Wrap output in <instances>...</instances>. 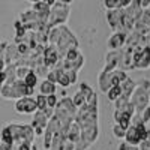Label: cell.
Returning <instances> with one entry per match:
<instances>
[{
    "instance_id": "6da1fadb",
    "label": "cell",
    "mask_w": 150,
    "mask_h": 150,
    "mask_svg": "<svg viewBox=\"0 0 150 150\" xmlns=\"http://www.w3.org/2000/svg\"><path fill=\"white\" fill-rule=\"evenodd\" d=\"M149 96H150V81L147 78H141L135 84V89L129 96V101L134 104L137 114L149 105Z\"/></svg>"
},
{
    "instance_id": "7a4b0ae2",
    "label": "cell",
    "mask_w": 150,
    "mask_h": 150,
    "mask_svg": "<svg viewBox=\"0 0 150 150\" xmlns=\"http://www.w3.org/2000/svg\"><path fill=\"white\" fill-rule=\"evenodd\" d=\"M24 87L26 84L23 83V80H15L11 84H3V87L0 89V95L5 99H18L24 96Z\"/></svg>"
},
{
    "instance_id": "3957f363",
    "label": "cell",
    "mask_w": 150,
    "mask_h": 150,
    "mask_svg": "<svg viewBox=\"0 0 150 150\" xmlns=\"http://www.w3.org/2000/svg\"><path fill=\"white\" fill-rule=\"evenodd\" d=\"M15 111L20 112V114H33V112L38 110L36 107V101L32 96H23L15 99Z\"/></svg>"
},
{
    "instance_id": "277c9868",
    "label": "cell",
    "mask_w": 150,
    "mask_h": 150,
    "mask_svg": "<svg viewBox=\"0 0 150 150\" xmlns=\"http://www.w3.org/2000/svg\"><path fill=\"white\" fill-rule=\"evenodd\" d=\"M122 59H123V51H120V50H110L105 54V66L102 71L111 72L117 69V66L122 65Z\"/></svg>"
},
{
    "instance_id": "5b68a950",
    "label": "cell",
    "mask_w": 150,
    "mask_h": 150,
    "mask_svg": "<svg viewBox=\"0 0 150 150\" xmlns=\"http://www.w3.org/2000/svg\"><path fill=\"white\" fill-rule=\"evenodd\" d=\"M50 119H47V116L44 114L42 110H36L33 112V120H32V128L35 129V135H44L47 123Z\"/></svg>"
},
{
    "instance_id": "8992f818",
    "label": "cell",
    "mask_w": 150,
    "mask_h": 150,
    "mask_svg": "<svg viewBox=\"0 0 150 150\" xmlns=\"http://www.w3.org/2000/svg\"><path fill=\"white\" fill-rule=\"evenodd\" d=\"M122 17H123V8H117V9H110L107 11V21L110 24V27L114 32H120L123 30L122 27ZM125 32V30H123Z\"/></svg>"
},
{
    "instance_id": "52a82bcc",
    "label": "cell",
    "mask_w": 150,
    "mask_h": 150,
    "mask_svg": "<svg viewBox=\"0 0 150 150\" xmlns=\"http://www.w3.org/2000/svg\"><path fill=\"white\" fill-rule=\"evenodd\" d=\"M42 59H44V65L47 66V68H50L51 69L57 62L60 60L59 59V53H57V48L54 47V45H45V48H44V53H42Z\"/></svg>"
},
{
    "instance_id": "ba28073f",
    "label": "cell",
    "mask_w": 150,
    "mask_h": 150,
    "mask_svg": "<svg viewBox=\"0 0 150 150\" xmlns=\"http://www.w3.org/2000/svg\"><path fill=\"white\" fill-rule=\"evenodd\" d=\"M126 36H128V32H123V30L114 32L108 38V42H107L108 48L110 50H120L125 45V42H126Z\"/></svg>"
},
{
    "instance_id": "9c48e42d",
    "label": "cell",
    "mask_w": 150,
    "mask_h": 150,
    "mask_svg": "<svg viewBox=\"0 0 150 150\" xmlns=\"http://www.w3.org/2000/svg\"><path fill=\"white\" fill-rule=\"evenodd\" d=\"M134 69H141V71L150 69V47H143L138 60L134 63Z\"/></svg>"
},
{
    "instance_id": "30bf717a",
    "label": "cell",
    "mask_w": 150,
    "mask_h": 150,
    "mask_svg": "<svg viewBox=\"0 0 150 150\" xmlns=\"http://www.w3.org/2000/svg\"><path fill=\"white\" fill-rule=\"evenodd\" d=\"M123 140L126 141L129 146H138V144L143 141L140 132L137 131V128L134 126V125H131V126L126 129V132H125V138H123Z\"/></svg>"
},
{
    "instance_id": "8fae6325",
    "label": "cell",
    "mask_w": 150,
    "mask_h": 150,
    "mask_svg": "<svg viewBox=\"0 0 150 150\" xmlns=\"http://www.w3.org/2000/svg\"><path fill=\"white\" fill-rule=\"evenodd\" d=\"M98 137H99V128L96 125V126H92V128L81 129L80 140H83V141H86V143H89V144L93 146L96 143V140H98Z\"/></svg>"
},
{
    "instance_id": "7c38bea8",
    "label": "cell",
    "mask_w": 150,
    "mask_h": 150,
    "mask_svg": "<svg viewBox=\"0 0 150 150\" xmlns=\"http://www.w3.org/2000/svg\"><path fill=\"white\" fill-rule=\"evenodd\" d=\"M80 135H81V128L78 126V123L72 120L71 125L68 126V132H66V140L72 141V143H77L80 140Z\"/></svg>"
},
{
    "instance_id": "4fadbf2b",
    "label": "cell",
    "mask_w": 150,
    "mask_h": 150,
    "mask_svg": "<svg viewBox=\"0 0 150 150\" xmlns=\"http://www.w3.org/2000/svg\"><path fill=\"white\" fill-rule=\"evenodd\" d=\"M98 84H99V89H101V92L107 93L108 89L112 86V84H111V72L101 71V74H99V77H98Z\"/></svg>"
},
{
    "instance_id": "5bb4252c",
    "label": "cell",
    "mask_w": 150,
    "mask_h": 150,
    "mask_svg": "<svg viewBox=\"0 0 150 150\" xmlns=\"http://www.w3.org/2000/svg\"><path fill=\"white\" fill-rule=\"evenodd\" d=\"M135 81L132 80V78H126V80H123L122 83H120V89H122V95H125V96H131L132 95V92H134V89H135Z\"/></svg>"
},
{
    "instance_id": "9a60e30c",
    "label": "cell",
    "mask_w": 150,
    "mask_h": 150,
    "mask_svg": "<svg viewBox=\"0 0 150 150\" xmlns=\"http://www.w3.org/2000/svg\"><path fill=\"white\" fill-rule=\"evenodd\" d=\"M128 78V75L125 71L122 69H114V71H111V84L112 86H120V83L123 80H126Z\"/></svg>"
},
{
    "instance_id": "2e32d148",
    "label": "cell",
    "mask_w": 150,
    "mask_h": 150,
    "mask_svg": "<svg viewBox=\"0 0 150 150\" xmlns=\"http://www.w3.org/2000/svg\"><path fill=\"white\" fill-rule=\"evenodd\" d=\"M39 92H41V95H45V96L56 93V83H51V81H48V80H44V81L41 83V86H39Z\"/></svg>"
},
{
    "instance_id": "e0dca14e",
    "label": "cell",
    "mask_w": 150,
    "mask_h": 150,
    "mask_svg": "<svg viewBox=\"0 0 150 150\" xmlns=\"http://www.w3.org/2000/svg\"><path fill=\"white\" fill-rule=\"evenodd\" d=\"M35 137L36 135H35V129L32 128V125H23V141L33 144Z\"/></svg>"
},
{
    "instance_id": "ac0fdd59",
    "label": "cell",
    "mask_w": 150,
    "mask_h": 150,
    "mask_svg": "<svg viewBox=\"0 0 150 150\" xmlns=\"http://www.w3.org/2000/svg\"><path fill=\"white\" fill-rule=\"evenodd\" d=\"M35 12H38L39 15H48L50 12V5H47L45 2H42V0H39V2H35L33 3V8H32Z\"/></svg>"
},
{
    "instance_id": "d6986e66",
    "label": "cell",
    "mask_w": 150,
    "mask_h": 150,
    "mask_svg": "<svg viewBox=\"0 0 150 150\" xmlns=\"http://www.w3.org/2000/svg\"><path fill=\"white\" fill-rule=\"evenodd\" d=\"M120 95H122V89H120V86H111L110 89H108V92H107V96H108V99H110L111 102H114Z\"/></svg>"
},
{
    "instance_id": "ffe728a7",
    "label": "cell",
    "mask_w": 150,
    "mask_h": 150,
    "mask_svg": "<svg viewBox=\"0 0 150 150\" xmlns=\"http://www.w3.org/2000/svg\"><path fill=\"white\" fill-rule=\"evenodd\" d=\"M38 80H39V77L33 72V71H30L26 77H24V80H23V83L26 84V86H30V87H36V84H38Z\"/></svg>"
},
{
    "instance_id": "44dd1931",
    "label": "cell",
    "mask_w": 150,
    "mask_h": 150,
    "mask_svg": "<svg viewBox=\"0 0 150 150\" xmlns=\"http://www.w3.org/2000/svg\"><path fill=\"white\" fill-rule=\"evenodd\" d=\"M86 95L81 92V90H78L77 93L74 95V98H72V102H74V105L77 107V108H80V107H83L84 105V102H86Z\"/></svg>"
},
{
    "instance_id": "7402d4cb",
    "label": "cell",
    "mask_w": 150,
    "mask_h": 150,
    "mask_svg": "<svg viewBox=\"0 0 150 150\" xmlns=\"http://www.w3.org/2000/svg\"><path fill=\"white\" fill-rule=\"evenodd\" d=\"M128 102H129V98L125 96V95H120L116 101H114V110H122V111H123Z\"/></svg>"
},
{
    "instance_id": "603a6c76",
    "label": "cell",
    "mask_w": 150,
    "mask_h": 150,
    "mask_svg": "<svg viewBox=\"0 0 150 150\" xmlns=\"http://www.w3.org/2000/svg\"><path fill=\"white\" fill-rule=\"evenodd\" d=\"M33 69L27 68V66H17L15 68V75H17V80H24V77Z\"/></svg>"
},
{
    "instance_id": "cb8c5ba5",
    "label": "cell",
    "mask_w": 150,
    "mask_h": 150,
    "mask_svg": "<svg viewBox=\"0 0 150 150\" xmlns=\"http://www.w3.org/2000/svg\"><path fill=\"white\" fill-rule=\"evenodd\" d=\"M84 104H86V105H89V107H98V95H96V92L92 90L89 95H87Z\"/></svg>"
},
{
    "instance_id": "d4e9b609",
    "label": "cell",
    "mask_w": 150,
    "mask_h": 150,
    "mask_svg": "<svg viewBox=\"0 0 150 150\" xmlns=\"http://www.w3.org/2000/svg\"><path fill=\"white\" fill-rule=\"evenodd\" d=\"M0 137H2V141L3 143H8V144H14V140H12V135H11V131L8 126L3 128V131L0 132Z\"/></svg>"
},
{
    "instance_id": "484cf974",
    "label": "cell",
    "mask_w": 150,
    "mask_h": 150,
    "mask_svg": "<svg viewBox=\"0 0 150 150\" xmlns=\"http://www.w3.org/2000/svg\"><path fill=\"white\" fill-rule=\"evenodd\" d=\"M125 132H126V129H123L120 125H114V126H112V134H114V137L117 140H123L125 138Z\"/></svg>"
},
{
    "instance_id": "4316f807",
    "label": "cell",
    "mask_w": 150,
    "mask_h": 150,
    "mask_svg": "<svg viewBox=\"0 0 150 150\" xmlns=\"http://www.w3.org/2000/svg\"><path fill=\"white\" fill-rule=\"evenodd\" d=\"M35 101H36V107H38V110H44L45 107H47V96L45 95H38L36 98H35Z\"/></svg>"
},
{
    "instance_id": "83f0119b",
    "label": "cell",
    "mask_w": 150,
    "mask_h": 150,
    "mask_svg": "<svg viewBox=\"0 0 150 150\" xmlns=\"http://www.w3.org/2000/svg\"><path fill=\"white\" fill-rule=\"evenodd\" d=\"M53 135L54 134H51V132H48V131H45L44 132V149L47 150V149H50L51 147V141H53Z\"/></svg>"
},
{
    "instance_id": "f1b7e54d",
    "label": "cell",
    "mask_w": 150,
    "mask_h": 150,
    "mask_svg": "<svg viewBox=\"0 0 150 150\" xmlns=\"http://www.w3.org/2000/svg\"><path fill=\"white\" fill-rule=\"evenodd\" d=\"M57 102H59V99H57L56 93L48 95V96H47V107H50V108H56Z\"/></svg>"
},
{
    "instance_id": "f546056e",
    "label": "cell",
    "mask_w": 150,
    "mask_h": 150,
    "mask_svg": "<svg viewBox=\"0 0 150 150\" xmlns=\"http://www.w3.org/2000/svg\"><path fill=\"white\" fill-rule=\"evenodd\" d=\"M138 114H140V117H141V120H143L144 123H149V122H150V107L147 105L143 111L138 112Z\"/></svg>"
},
{
    "instance_id": "4dcf8cb0",
    "label": "cell",
    "mask_w": 150,
    "mask_h": 150,
    "mask_svg": "<svg viewBox=\"0 0 150 150\" xmlns=\"http://www.w3.org/2000/svg\"><path fill=\"white\" fill-rule=\"evenodd\" d=\"M65 75H66V77L69 78L71 84L77 83V77H78V72H75V71H72V69H66V71H65Z\"/></svg>"
},
{
    "instance_id": "1f68e13d",
    "label": "cell",
    "mask_w": 150,
    "mask_h": 150,
    "mask_svg": "<svg viewBox=\"0 0 150 150\" xmlns=\"http://www.w3.org/2000/svg\"><path fill=\"white\" fill-rule=\"evenodd\" d=\"M104 6L107 8V11L117 9L119 8V2H116V0H104Z\"/></svg>"
},
{
    "instance_id": "d6a6232c",
    "label": "cell",
    "mask_w": 150,
    "mask_h": 150,
    "mask_svg": "<svg viewBox=\"0 0 150 150\" xmlns=\"http://www.w3.org/2000/svg\"><path fill=\"white\" fill-rule=\"evenodd\" d=\"M57 84H60L62 87H63V89H66V87H69V86H71V81H69V78L65 75V72H63V75H62V77L59 78Z\"/></svg>"
},
{
    "instance_id": "836d02e7",
    "label": "cell",
    "mask_w": 150,
    "mask_h": 150,
    "mask_svg": "<svg viewBox=\"0 0 150 150\" xmlns=\"http://www.w3.org/2000/svg\"><path fill=\"white\" fill-rule=\"evenodd\" d=\"M80 90H81V92H83L86 96H87V95H89V93L92 92V89H90V87L87 86V84H84V83H83V84H80Z\"/></svg>"
},
{
    "instance_id": "e575fe53",
    "label": "cell",
    "mask_w": 150,
    "mask_h": 150,
    "mask_svg": "<svg viewBox=\"0 0 150 150\" xmlns=\"http://www.w3.org/2000/svg\"><path fill=\"white\" fill-rule=\"evenodd\" d=\"M5 80H6L5 71H0V89H2V87H3V84H5Z\"/></svg>"
},
{
    "instance_id": "d590c367",
    "label": "cell",
    "mask_w": 150,
    "mask_h": 150,
    "mask_svg": "<svg viewBox=\"0 0 150 150\" xmlns=\"http://www.w3.org/2000/svg\"><path fill=\"white\" fill-rule=\"evenodd\" d=\"M128 149H129V144H128L126 141H123V143L119 144V149H117V150H128Z\"/></svg>"
},
{
    "instance_id": "8d00e7d4",
    "label": "cell",
    "mask_w": 150,
    "mask_h": 150,
    "mask_svg": "<svg viewBox=\"0 0 150 150\" xmlns=\"http://www.w3.org/2000/svg\"><path fill=\"white\" fill-rule=\"evenodd\" d=\"M128 150H140V149H138V146H129Z\"/></svg>"
},
{
    "instance_id": "74e56055",
    "label": "cell",
    "mask_w": 150,
    "mask_h": 150,
    "mask_svg": "<svg viewBox=\"0 0 150 150\" xmlns=\"http://www.w3.org/2000/svg\"><path fill=\"white\" fill-rule=\"evenodd\" d=\"M57 2H62V3H66V5H69L72 0H57Z\"/></svg>"
},
{
    "instance_id": "f35d334b",
    "label": "cell",
    "mask_w": 150,
    "mask_h": 150,
    "mask_svg": "<svg viewBox=\"0 0 150 150\" xmlns=\"http://www.w3.org/2000/svg\"><path fill=\"white\" fill-rule=\"evenodd\" d=\"M29 2H33L35 3V2H39V0H29Z\"/></svg>"
},
{
    "instance_id": "ab89813d",
    "label": "cell",
    "mask_w": 150,
    "mask_h": 150,
    "mask_svg": "<svg viewBox=\"0 0 150 150\" xmlns=\"http://www.w3.org/2000/svg\"><path fill=\"white\" fill-rule=\"evenodd\" d=\"M147 26H149V30H150V21H149V24H147Z\"/></svg>"
},
{
    "instance_id": "60d3db41",
    "label": "cell",
    "mask_w": 150,
    "mask_h": 150,
    "mask_svg": "<svg viewBox=\"0 0 150 150\" xmlns=\"http://www.w3.org/2000/svg\"><path fill=\"white\" fill-rule=\"evenodd\" d=\"M149 107H150V96H149Z\"/></svg>"
},
{
    "instance_id": "b9f144b4",
    "label": "cell",
    "mask_w": 150,
    "mask_h": 150,
    "mask_svg": "<svg viewBox=\"0 0 150 150\" xmlns=\"http://www.w3.org/2000/svg\"><path fill=\"white\" fill-rule=\"evenodd\" d=\"M47 150H54V149H47Z\"/></svg>"
},
{
    "instance_id": "7bdbcfd3",
    "label": "cell",
    "mask_w": 150,
    "mask_h": 150,
    "mask_svg": "<svg viewBox=\"0 0 150 150\" xmlns=\"http://www.w3.org/2000/svg\"><path fill=\"white\" fill-rule=\"evenodd\" d=\"M149 9H150V6H149Z\"/></svg>"
},
{
    "instance_id": "ee69618b",
    "label": "cell",
    "mask_w": 150,
    "mask_h": 150,
    "mask_svg": "<svg viewBox=\"0 0 150 150\" xmlns=\"http://www.w3.org/2000/svg\"><path fill=\"white\" fill-rule=\"evenodd\" d=\"M149 150H150V149H149Z\"/></svg>"
}]
</instances>
